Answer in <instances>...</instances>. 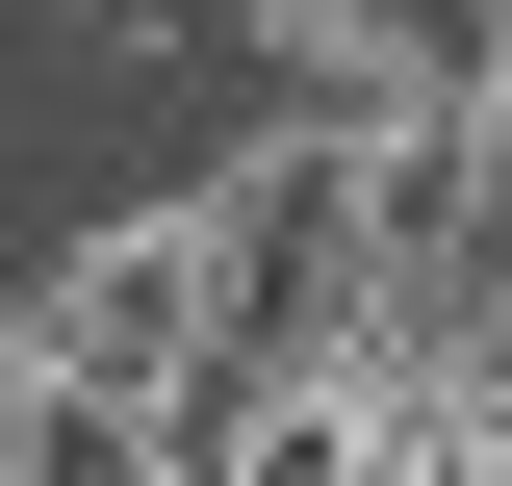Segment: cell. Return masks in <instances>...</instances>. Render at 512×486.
<instances>
[{"label":"cell","instance_id":"1","mask_svg":"<svg viewBox=\"0 0 512 486\" xmlns=\"http://www.w3.org/2000/svg\"><path fill=\"white\" fill-rule=\"evenodd\" d=\"M231 384V282H205V205H128L103 256H52V307H26V410L52 435H154Z\"/></svg>","mask_w":512,"mask_h":486}]
</instances>
